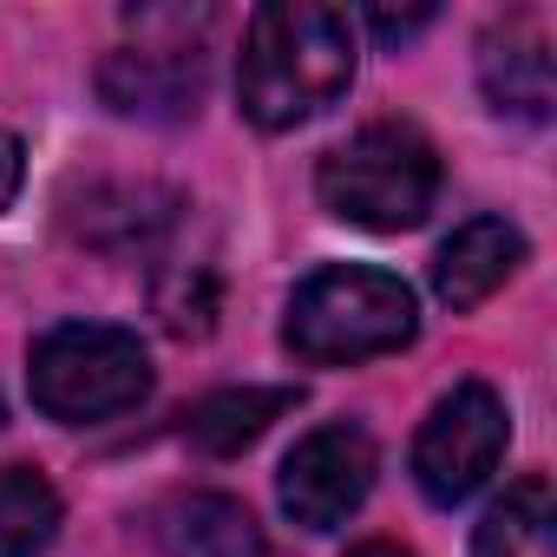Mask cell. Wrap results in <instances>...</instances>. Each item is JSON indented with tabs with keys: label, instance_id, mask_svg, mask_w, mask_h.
Here are the masks:
<instances>
[{
	"label": "cell",
	"instance_id": "obj_1",
	"mask_svg": "<svg viewBox=\"0 0 557 557\" xmlns=\"http://www.w3.org/2000/svg\"><path fill=\"white\" fill-rule=\"evenodd\" d=\"M355 86V21L322 0H269L249 14L236 106L262 132H296Z\"/></svg>",
	"mask_w": 557,
	"mask_h": 557
},
{
	"label": "cell",
	"instance_id": "obj_2",
	"mask_svg": "<svg viewBox=\"0 0 557 557\" xmlns=\"http://www.w3.org/2000/svg\"><path fill=\"white\" fill-rule=\"evenodd\" d=\"M420 335V302L400 275L387 269H361V262H329L289 302L283 342L315 361V368H348V361H374L394 355Z\"/></svg>",
	"mask_w": 557,
	"mask_h": 557
},
{
	"label": "cell",
	"instance_id": "obj_3",
	"mask_svg": "<svg viewBox=\"0 0 557 557\" xmlns=\"http://www.w3.org/2000/svg\"><path fill=\"white\" fill-rule=\"evenodd\" d=\"M315 190L329 203V216L355 223V230H413L426 223L433 197H440V151L413 132V125H361L348 145H335L315 171Z\"/></svg>",
	"mask_w": 557,
	"mask_h": 557
},
{
	"label": "cell",
	"instance_id": "obj_4",
	"mask_svg": "<svg viewBox=\"0 0 557 557\" xmlns=\"http://www.w3.org/2000/svg\"><path fill=\"white\" fill-rule=\"evenodd\" d=\"M27 394L60 426H92L112 413H132L151 394V355L132 329L112 322H60L34 342Z\"/></svg>",
	"mask_w": 557,
	"mask_h": 557
},
{
	"label": "cell",
	"instance_id": "obj_5",
	"mask_svg": "<svg viewBox=\"0 0 557 557\" xmlns=\"http://www.w3.org/2000/svg\"><path fill=\"white\" fill-rule=\"evenodd\" d=\"M505 440H511V420H505V400L485 387V381H466L453 387L420 440H413V479L433 505H466L505 459Z\"/></svg>",
	"mask_w": 557,
	"mask_h": 557
},
{
	"label": "cell",
	"instance_id": "obj_6",
	"mask_svg": "<svg viewBox=\"0 0 557 557\" xmlns=\"http://www.w3.org/2000/svg\"><path fill=\"white\" fill-rule=\"evenodd\" d=\"M374 472H381V453L374 440L355 426V420H329L315 426L309 440H296V453L283 459V511L302 524V531H342L368 492H374Z\"/></svg>",
	"mask_w": 557,
	"mask_h": 557
},
{
	"label": "cell",
	"instance_id": "obj_7",
	"mask_svg": "<svg viewBox=\"0 0 557 557\" xmlns=\"http://www.w3.org/2000/svg\"><path fill=\"white\" fill-rule=\"evenodd\" d=\"M99 92L125 119H184L203 99V53L190 40L177 47H125L99 66Z\"/></svg>",
	"mask_w": 557,
	"mask_h": 557
},
{
	"label": "cell",
	"instance_id": "obj_8",
	"mask_svg": "<svg viewBox=\"0 0 557 557\" xmlns=\"http://www.w3.org/2000/svg\"><path fill=\"white\" fill-rule=\"evenodd\" d=\"M524 262V236L505 223V216H472V223H459L446 243H440V256H433V296L453 309V315H466V309H479L492 289H505V275Z\"/></svg>",
	"mask_w": 557,
	"mask_h": 557
},
{
	"label": "cell",
	"instance_id": "obj_9",
	"mask_svg": "<svg viewBox=\"0 0 557 557\" xmlns=\"http://www.w3.org/2000/svg\"><path fill=\"white\" fill-rule=\"evenodd\" d=\"M479 86L492 99V112H511V119H550V47L544 34H531L524 21L511 27H492L479 40Z\"/></svg>",
	"mask_w": 557,
	"mask_h": 557
},
{
	"label": "cell",
	"instance_id": "obj_10",
	"mask_svg": "<svg viewBox=\"0 0 557 557\" xmlns=\"http://www.w3.org/2000/svg\"><path fill=\"white\" fill-rule=\"evenodd\" d=\"M158 544L171 557H269L256 518L230 492H184L158 511Z\"/></svg>",
	"mask_w": 557,
	"mask_h": 557
},
{
	"label": "cell",
	"instance_id": "obj_11",
	"mask_svg": "<svg viewBox=\"0 0 557 557\" xmlns=\"http://www.w3.org/2000/svg\"><path fill=\"white\" fill-rule=\"evenodd\" d=\"M472 557H557V498L537 472L485 505L472 531Z\"/></svg>",
	"mask_w": 557,
	"mask_h": 557
},
{
	"label": "cell",
	"instance_id": "obj_12",
	"mask_svg": "<svg viewBox=\"0 0 557 557\" xmlns=\"http://www.w3.org/2000/svg\"><path fill=\"white\" fill-rule=\"evenodd\" d=\"M296 400H302V387H223V394H210V400L190 407V440L203 453L230 459V453L256 446Z\"/></svg>",
	"mask_w": 557,
	"mask_h": 557
},
{
	"label": "cell",
	"instance_id": "obj_13",
	"mask_svg": "<svg viewBox=\"0 0 557 557\" xmlns=\"http://www.w3.org/2000/svg\"><path fill=\"white\" fill-rule=\"evenodd\" d=\"M60 537V492L34 466H0V557H40Z\"/></svg>",
	"mask_w": 557,
	"mask_h": 557
},
{
	"label": "cell",
	"instance_id": "obj_14",
	"mask_svg": "<svg viewBox=\"0 0 557 557\" xmlns=\"http://www.w3.org/2000/svg\"><path fill=\"white\" fill-rule=\"evenodd\" d=\"M158 315L171 335H203L210 315H216V289H210V275L203 269H177L171 283H158Z\"/></svg>",
	"mask_w": 557,
	"mask_h": 557
},
{
	"label": "cell",
	"instance_id": "obj_15",
	"mask_svg": "<svg viewBox=\"0 0 557 557\" xmlns=\"http://www.w3.org/2000/svg\"><path fill=\"white\" fill-rule=\"evenodd\" d=\"M21 177H27V145L14 132H0V210L21 197Z\"/></svg>",
	"mask_w": 557,
	"mask_h": 557
},
{
	"label": "cell",
	"instance_id": "obj_16",
	"mask_svg": "<svg viewBox=\"0 0 557 557\" xmlns=\"http://www.w3.org/2000/svg\"><path fill=\"white\" fill-rule=\"evenodd\" d=\"M368 27H374L381 40H413L420 27H433V8H413V14H387V8H374Z\"/></svg>",
	"mask_w": 557,
	"mask_h": 557
},
{
	"label": "cell",
	"instance_id": "obj_17",
	"mask_svg": "<svg viewBox=\"0 0 557 557\" xmlns=\"http://www.w3.org/2000/svg\"><path fill=\"white\" fill-rule=\"evenodd\" d=\"M348 557H413V550H400V544H361V550H348Z\"/></svg>",
	"mask_w": 557,
	"mask_h": 557
},
{
	"label": "cell",
	"instance_id": "obj_18",
	"mask_svg": "<svg viewBox=\"0 0 557 557\" xmlns=\"http://www.w3.org/2000/svg\"><path fill=\"white\" fill-rule=\"evenodd\" d=\"M0 420H8V407H0Z\"/></svg>",
	"mask_w": 557,
	"mask_h": 557
}]
</instances>
